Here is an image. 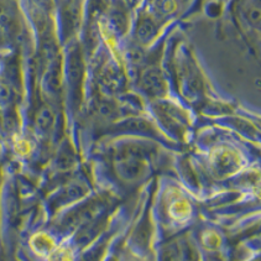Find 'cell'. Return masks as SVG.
Returning <instances> with one entry per match:
<instances>
[{"label": "cell", "instance_id": "cell-1", "mask_svg": "<svg viewBox=\"0 0 261 261\" xmlns=\"http://www.w3.org/2000/svg\"><path fill=\"white\" fill-rule=\"evenodd\" d=\"M146 167V158L143 147L127 145L117 152L114 158V169L117 175L125 181H135L143 176Z\"/></svg>", "mask_w": 261, "mask_h": 261}, {"label": "cell", "instance_id": "cell-2", "mask_svg": "<svg viewBox=\"0 0 261 261\" xmlns=\"http://www.w3.org/2000/svg\"><path fill=\"white\" fill-rule=\"evenodd\" d=\"M140 87L146 94L160 97L166 92V82L162 72L158 67H149L140 77Z\"/></svg>", "mask_w": 261, "mask_h": 261}, {"label": "cell", "instance_id": "cell-3", "mask_svg": "<svg viewBox=\"0 0 261 261\" xmlns=\"http://www.w3.org/2000/svg\"><path fill=\"white\" fill-rule=\"evenodd\" d=\"M0 26L5 34H19V19H17L16 9L7 0H0Z\"/></svg>", "mask_w": 261, "mask_h": 261}, {"label": "cell", "instance_id": "cell-4", "mask_svg": "<svg viewBox=\"0 0 261 261\" xmlns=\"http://www.w3.org/2000/svg\"><path fill=\"white\" fill-rule=\"evenodd\" d=\"M119 133H127V134H153V127L147 120L141 118H129L119 123L117 125Z\"/></svg>", "mask_w": 261, "mask_h": 261}, {"label": "cell", "instance_id": "cell-5", "mask_svg": "<svg viewBox=\"0 0 261 261\" xmlns=\"http://www.w3.org/2000/svg\"><path fill=\"white\" fill-rule=\"evenodd\" d=\"M87 193V187L81 182H72L68 186H66L65 190L61 192L59 196L60 203H69L76 199L81 198Z\"/></svg>", "mask_w": 261, "mask_h": 261}, {"label": "cell", "instance_id": "cell-6", "mask_svg": "<svg viewBox=\"0 0 261 261\" xmlns=\"http://www.w3.org/2000/svg\"><path fill=\"white\" fill-rule=\"evenodd\" d=\"M54 112L47 106L41 107V108L37 110L36 115H35V125L41 133H47L48 130H51L52 126H54Z\"/></svg>", "mask_w": 261, "mask_h": 261}, {"label": "cell", "instance_id": "cell-7", "mask_svg": "<svg viewBox=\"0 0 261 261\" xmlns=\"http://www.w3.org/2000/svg\"><path fill=\"white\" fill-rule=\"evenodd\" d=\"M82 60L78 51H73L69 55L68 61V80L72 86H77L82 78Z\"/></svg>", "mask_w": 261, "mask_h": 261}, {"label": "cell", "instance_id": "cell-8", "mask_svg": "<svg viewBox=\"0 0 261 261\" xmlns=\"http://www.w3.org/2000/svg\"><path fill=\"white\" fill-rule=\"evenodd\" d=\"M156 31V25L153 24V21L149 17H145V19H141L139 21L138 28H136V39L140 42H149L155 37Z\"/></svg>", "mask_w": 261, "mask_h": 261}, {"label": "cell", "instance_id": "cell-9", "mask_svg": "<svg viewBox=\"0 0 261 261\" xmlns=\"http://www.w3.org/2000/svg\"><path fill=\"white\" fill-rule=\"evenodd\" d=\"M109 22H110V28H112L113 31H115L117 34L125 33L126 25H127L125 11H124L121 8L112 9L109 14Z\"/></svg>", "mask_w": 261, "mask_h": 261}, {"label": "cell", "instance_id": "cell-10", "mask_svg": "<svg viewBox=\"0 0 261 261\" xmlns=\"http://www.w3.org/2000/svg\"><path fill=\"white\" fill-rule=\"evenodd\" d=\"M14 100V89L8 82H0V107L9 108Z\"/></svg>", "mask_w": 261, "mask_h": 261}, {"label": "cell", "instance_id": "cell-11", "mask_svg": "<svg viewBox=\"0 0 261 261\" xmlns=\"http://www.w3.org/2000/svg\"><path fill=\"white\" fill-rule=\"evenodd\" d=\"M99 113L103 117H113V115L117 113V109L109 101H103V103L99 104Z\"/></svg>", "mask_w": 261, "mask_h": 261}, {"label": "cell", "instance_id": "cell-12", "mask_svg": "<svg viewBox=\"0 0 261 261\" xmlns=\"http://www.w3.org/2000/svg\"><path fill=\"white\" fill-rule=\"evenodd\" d=\"M248 19L249 21L253 22V24H256V22L260 21V9L254 7L250 9V11H249L248 14Z\"/></svg>", "mask_w": 261, "mask_h": 261}, {"label": "cell", "instance_id": "cell-13", "mask_svg": "<svg viewBox=\"0 0 261 261\" xmlns=\"http://www.w3.org/2000/svg\"><path fill=\"white\" fill-rule=\"evenodd\" d=\"M5 35H7V34L4 33L3 28H2V26H0V45H2V43L5 41Z\"/></svg>", "mask_w": 261, "mask_h": 261}]
</instances>
